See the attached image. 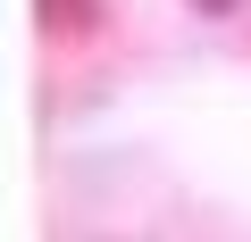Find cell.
Masks as SVG:
<instances>
[{"label":"cell","mask_w":251,"mask_h":242,"mask_svg":"<svg viewBox=\"0 0 251 242\" xmlns=\"http://www.w3.org/2000/svg\"><path fill=\"white\" fill-rule=\"evenodd\" d=\"M209 9H226V0H209Z\"/></svg>","instance_id":"obj_1"}]
</instances>
